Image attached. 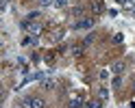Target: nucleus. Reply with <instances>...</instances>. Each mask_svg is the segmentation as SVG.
Here are the masks:
<instances>
[{"label": "nucleus", "mask_w": 135, "mask_h": 108, "mask_svg": "<svg viewBox=\"0 0 135 108\" xmlns=\"http://www.w3.org/2000/svg\"><path fill=\"white\" fill-rule=\"evenodd\" d=\"M122 7H126V9H135V0H118Z\"/></svg>", "instance_id": "9"}, {"label": "nucleus", "mask_w": 135, "mask_h": 108, "mask_svg": "<svg viewBox=\"0 0 135 108\" xmlns=\"http://www.w3.org/2000/svg\"><path fill=\"white\" fill-rule=\"evenodd\" d=\"M91 41H94V37H91V35H87V37H85V41H83V43L87 46V43H91Z\"/></svg>", "instance_id": "18"}, {"label": "nucleus", "mask_w": 135, "mask_h": 108, "mask_svg": "<svg viewBox=\"0 0 135 108\" xmlns=\"http://www.w3.org/2000/svg\"><path fill=\"white\" fill-rule=\"evenodd\" d=\"M111 41H113V43H122V41H124V37H122V32H115V35L111 37Z\"/></svg>", "instance_id": "10"}, {"label": "nucleus", "mask_w": 135, "mask_h": 108, "mask_svg": "<svg viewBox=\"0 0 135 108\" xmlns=\"http://www.w3.org/2000/svg\"><path fill=\"white\" fill-rule=\"evenodd\" d=\"M85 106L87 108H103V102H100V99H89Z\"/></svg>", "instance_id": "7"}, {"label": "nucleus", "mask_w": 135, "mask_h": 108, "mask_svg": "<svg viewBox=\"0 0 135 108\" xmlns=\"http://www.w3.org/2000/svg\"><path fill=\"white\" fill-rule=\"evenodd\" d=\"M131 108H135V99H133V102H131Z\"/></svg>", "instance_id": "21"}, {"label": "nucleus", "mask_w": 135, "mask_h": 108, "mask_svg": "<svg viewBox=\"0 0 135 108\" xmlns=\"http://www.w3.org/2000/svg\"><path fill=\"white\" fill-rule=\"evenodd\" d=\"M103 11H105V4L100 2V0H94V2H91V13L98 15V13H103Z\"/></svg>", "instance_id": "5"}, {"label": "nucleus", "mask_w": 135, "mask_h": 108, "mask_svg": "<svg viewBox=\"0 0 135 108\" xmlns=\"http://www.w3.org/2000/svg\"><path fill=\"white\" fill-rule=\"evenodd\" d=\"M20 28H22L24 32H28V35H35V37H39V32H41V24H39L37 20H22Z\"/></svg>", "instance_id": "1"}, {"label": "nucleus", "mask_w": 135, "mask_h": 108, "mask_svg": "<svg viewBox=\"0 0 135 108\" xmlns=\"http://www.w3.org/2000/svg\"><path fill=\"white\" fill-rule=\"evenodd\" d=\"M98 95H100V99H107V97H109V89H107V87H103V89L98 91Z\"/></svg>", "instance_id": "11"}, {"label": "nucleus", "mask_w": 135, "mask_h": 108, "mask_svg": "<svg viewBox=\"0 0 135 108\" xmlns=\"http://www.w3.org/2000/svg\"><path fill=\"white\" fill-rule=\"evenodd\" d=\"M85 99H83V93H74L70 99H68V106L65 108H83Z\"/></svg>", "instance_id": "4"}, {"label": "nucleus", "mask_w": 135, "mask_h": 108, "mask_svg": "<svg viewBox=\"0 0 135 108\" xmlns=\"http://www.w3.org/2000/svg\"><path fill=\"white\" fill-rule=\"evenodd\" d=\"M83 50H85V43L74 46V48H72V54H74V56H81V54H83Z\"/></svg>", "instance_id": "8"}, {"label": "nucleus", "mask_w": 135, "mask_h": 108, "mask_svg": "<svg viewBox=\"0 0 135 108\" xmlns=\"http://www.w3.org/2000/svg\"><path fill=\"white\" fill-rule=\"evenodd\" d=\"M111 71L115 73V76H120V73L124 71V63H122V61H118V63H113V67H111Z\"/></svg>", "instance_id": "6"}, {"label": "nucleus", "mask_w": 135, "mask_h": 108, "mask_svg": "<svg viewBox=\"0 0 135 108\" xmlns=\"http://www.w3.org/2000/svg\"><path fill=\"white\" fill-rule=\"evenodd\" d=\"M131 15H133V18H135V9H131Z\"/></svg>", "instance_id": "20"}, {"label": "nucleus", "mask_w": 135, "mask_h": 108, "mask_svg": "<svg viewBox=\"0 0 135 108\" xmlns=\"http://www.w3.org/2000/svg\"><path fill=\"white\" fill-rule=\"evenodd\" d=\"M96 24V20L94 18H83V20H79V22H74V30H85V28H91Z\"/></svg>", "instance_id": "3"}, {"label": "nucleus", "mask_w": 135, "mask_h": 108, "mask_svg": "<svg viewBox=\"0 0 135 108\" xmlns=\"http://www.w3.org/2000/svg\"><path fill=\"white\" fill-rule=\"evenodd\" d=\"M52 87H55L52 80H46V82H44V89H52Z\"/></svg>", "instance_id": "16"}, {"label": "nucleus", "mask_w": 135, "mask_h": 108, "mask_svg": "<svg viewBox=\"0 0 135 108\" xmlns=\"http://www.w3.org/2000/svg\"><path fill=\"white\" fill-rule=\"evenodd\" d=\"M61 37H63V32H61V30H57V32H52V41H59Z\"/></svg>", "instance_id": "15"}, {"label": "nucleus", "mask_w": 135, "mask_h": 108, "mask_svg": "<svg viewBox=\"0 0 135 108\" xmlns=\"http://www.w3.org/2000/svg\"><path fill=\"white\" fill-rule=\"evenodd\" d=\"M39 18H41V15H39L37 11H35V13H28V15H26V20H39Z\"/></svg>", "instance_id": "14"}, {"label": "nucleus", "mask_w": 135, "mask_h": 108, "mask_svg": "<svg viewBox=\"0 0 135 108\" xmlns=\"http://www.w3.org/2000/svg\"><path fill=\"white\" fill-rule=\"evenodd\" d=\"M65 4H68V0H55V7H59V9H63Z\"/></svg>", "instance_id": "13"}, {"label": "nucleus", "mask_w": 135, "mask_h": 108, "mask_svg": "<svg viewBox=\"0 0 135 108\" xmlns=\"http://www.w3.org/2000/svg\"><path fill=\"white\" fill-rule=\"evenodd\" d=\"M22 108H44V99L37 95H28L22 99Z\"/></svg>", "instance_id": "2"}, {"label": "nucleus", "mask_w": 135, "mask_h": 108, "mask_svg": "<svg viewBox=\"0 0 135 108\" xmlns=\"http://www.w3.org/2000/svg\"><path fill=\"white\" fill-rule=\"evenodd\" d=\"M39 7H50V4H55V0H37Z\"/></svg>", "instance_id": "12"}, {"label": "nucleus", "mask_w": 135, "mask_h": 108, "mask_svg": "<svg viewBox=\"0 0 135 108\" xmlns=\"http://www.w3.org/2000/svg\"><path fill=\"white\" fill-rule=\"evenodd\" d=\"M7 2H9V0H2V7H7Z\"/></svg>", "instance_id": "19"}, {"label": "nucleus", "mask_w": 135, "mask_h": 108, "mask_svg": "<svg viewBox=\"0 0 135 108\" xmlns=\"http://www.w3.org/2000/svg\"><path fill=\"white\" fill-rule=\"evenodd\" d=\"M120 82H122L120 76H115V78H113V87H120Z\"/></svg>", "instance_id": "17"}, {"label": "nucleus", "mask_w": 135, "mask_h": 108, "mask_svg": "<svg viewBox=\"0 0 135 108\" xmlns=\"http://www.w3.org/2000/svg\"><path fill=\"white\" fill-rule=\"evenodd\" d=\"M133 89H135V80H133Z\"/></svg>", "instance_id": "22"}]
</instances>
